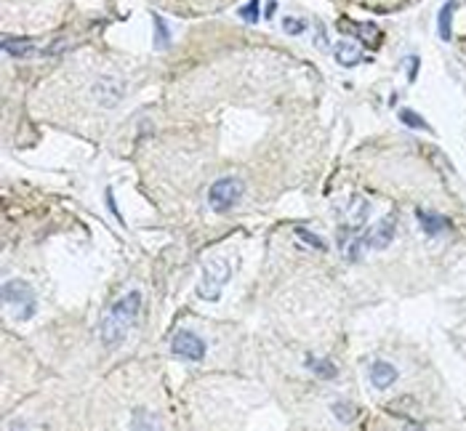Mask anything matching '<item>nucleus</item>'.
I'll list each match as a JSON object with an SVG mask.
<instances>
[{"label":"nucleus","mask_w":466,"mask_h":431,"mask_svg":"<svg viewBox=\"0 0 466 431\" xmlns=\"http://www.w3.org/2000/svg\"><path fill=\"white\" fill-rule=\"evenodd\" d=\"M139 311H142V293L139 290L125 293L112 309L107 311V317L102 320V344L107 349H118L125 341L128 330L139 317Z\"/></svg>","instance_id":"1"},{"label":"nucleus","mask_w":466,"mask_h":431,"mask_svg":"<svg viewBox=\"0 0 466 431\" xmlns=\"http://www.w3.org/2000/svg\"><path fill=\"white\" fill-rule=\"evenodd\" d=\"M232 277V267L226 258H213L203 267V274H200V283H198V296L203 301H219L224 285L229 283Z\"/></svg>","instance_id":"2"},{"label":"nucleus","mask_w":466,"mask_h":431,"mask_svg":"<svg viewBox=\"0 0 466 431\" xmlns=\"http://www.w3.org/2000/svg\"><path fill=\"white\" fill-rule=\"evenodd\" d=\"M3 301L16 309V317L19 320H29L35 309H38V301H35V290L32 285L25 283V280H8L3 285Z\"/></svg>","instance_id":"3"},{"label":"nucleus","mask_w":466,"mask_h":431,"mask_svg":"<svg viewBox=\"0 0 466 431\" xmlns=\"http://www.w3.org/2000/svg\"><path fill=\"white\" fill-rule=\"evenodd\" d=\"M242 181L240 178H219L208 192V205H211L213 213H226L229 208H235L242 197Z\"/></svg>","instance_id":"4"},{"label":"nucleus","mask_w":466,"mask_h":431,"mask_svg":"<svg viewBox=\"0 0 466 431\" xmlns=\"http://www.w3.org/2000/svg\"><path fill=\"white\" fill-rule=\"evenodd\" d=\"M171 351L181 360H189V362H200L205 357V341L189 330H179L171 341Z\"/></svg>","instance_id":"5"},{"label":"nucleus","mask_w":466,"mask_h":431,"mask_svg":"<svg viewBox=\"0 0 466 431\" xmlns=\"http://www.w3.org/2000/svg\"><path fill=\"white\" fill-rule=\"evenodd\" d=\"M93 99H96V104H102V107H115L123 101V96H125V80H120L115 75H107L102 80H96V85L91 88Z\"/></svg>","instance_id":"6"},{"label":"nucleus","mask_w":466,"mask_h":431,"mask_svg":"<svg viewBox=\"0 0 466 431\" xmlns=\"http://www.w3.org/2000/svg\"><path fill=\"white\" fill-rule=\"evenodd\" d=\"M395 232H397V218L392 213L386 216L384 221H378L368 234H362V243H365V248H371V250H384L395 240Z\"/></svg>","instance_id":"7"},{"label":"nucleus","mask_w":466,"mask_h":431,"mask_svg":"<svg viewBox=\"0 0 466 431\" xmlns=\"http://www.w3.org/2000/svg\"><path fill=\"white\" fill-rule=\"evenodd\" d=\"M341 29H346V32H355L359 41L365 43V45H371V48H376L378 43H381V32H378V27L376 24H349V19H341Z\"/></svg>","instance_id":"8"},{"label":"nucleus","mask_w":466,"mask_h":431,"mask_svg":"<svg viewBox=\"0 0 466 431\" xmlns=\"http://www.w3.org/2000/svg\"><path fill=\"white\" fill-rule=\"evenodd\" d=\"M395 381H397V370H395V365L373 362V367H371V383L376 386V389H389Z\"/></svg>","instance_id":"9"},{"label":"nucleus","mask_w":466,"mask_h":431,"mask_svg":"<svg viewBox=\"0 0 466 431\" xmlns=\"http://www.w3.org/2000/svg\"><path fill=\"white\" fill-rule=\"evenodd\" d=\"M416 218H418V224H421V229L426 234H432V237H437L442 232L448 229V221L442 218V216L432 213V211H416Z\"/></svg>","instance_id":"10"},{"label":"nucleus","mask_w":466,"mask_h":431,"mask_svg":"<svg viewBox=\"0 0 466 431\" xmlns=\"http://www.w3.org/2000/svg\"><path fill=\"white\" fill-rule=\"evenodd\" d=\"M336 59H338V64L341 67H355V64H359L362 62V48H359L357 43H338L336 45Z\"/></svg>","instance_id":"11"},{"label":"nucleus","mask_w":466,"mask_h":431,"mask_svg":"<svg viewBox=\"0 0 466 431\" xmlns=\"http://www.w3.org/2000/svg\"><path fill=\"white\" fill-rule=\"evenodd\" d=\"M35 45L38 43L32 41V38H3V51L11 56H29L32 51H35Z\"/></svg>","instance_id":"12"},{"label":"nucleus","mask_w":466,"mask_h":431,"mask_svg":"<svg viewBox=\"0 0 466 431\" xmlns=\"http://www.w3.org/2000/svg\"><path fill=\"white\" fill-rule=\"evenodd\" d=\"M306 367L317 378H325V381H328V378H336V373H338L336 362L325 360V357H306Z\"/></svg>","instance_id":"13"},{"label":"nucleus","mask_w":466,"mask_h":431,"mask_svg":"<svg viewBox=\"0 0 466 431\" xmlns=\"http://www.w3.org/2000/svg\"><path fill=\"white\" fill-rule=\"evenodd\" d=\"M365 218H368V200H359V197H355L352 205H349V216H346L349 229H359V227L365 224Z\"/></svg>","instance_id":"14"},{"label":"nucleus","mask_w":466,"mask_h":431,"mask_svg":"<svg viewBox=\"0 0 466 431\" xmlns=\"http://www.w3.org/2000/svg\"><path fill=\"white\" fill-rule=\"evenodd\" d=\"M333 416L338 418L341 423H352L357 418V407L352 402H346V400H338V402H333Z\"/></svg>","instance_id":"15"},{"label":"nucleus","mask_w":466,"mask_h":431,"mask_svg":"<svg viewBox=\"0 0 466 431\" xmlns=\"http://www.w3.org/2000/svg\"><path fill=\"white\" fill-rule=\"evenodd\" d=\"M453 11H455V3H445L442 11H439V38L448 43L451 41V19Z\"/></svg>","instance_id":"16"},{"label":"nucleus","mask_w":466,"mask_h":431,"mask_svg":"<svg viewBox=\"0 0 466 431\" xmlns=\"http://www.w3.org/2000/svg\"><path fill=\"white\" fill-rule=\"evenodd\" d=\"M399 120L405 122L408 128H413V131H429V122L421 115H416L413 109H399Z\"/></svg>","instance_id":"17"},{"label":"nucleus","mask_w":466,"mask_h":431,"mask_svg":"<svg viewBox=\"0 0 466 431\" xmlns=\"http://www.w3.org/2000/svg\"><path fill=\"white\" fill-rule=\"evenodd\" d=\"M293 234H296V237H299L301 243L309 245V248H315V250H325V243L320 240V237H317V234H315V232L306 229V227H296V232H293Z\"/></svg>","instance_id":"18"},{"label":"nucleus","mask_w":466,"mask_h":431,"mask_svg":"<svg viewBox=\"0 0 466 431\" xmlns=\"http://www.w3.org/2000/svg\"><path fill=\"white\" fill-rule=\"evenodd\" d=\"M152 19H155V41H158V48H165L168 41H171V35H168V29H165V24H163V19L158 14L152 16Z\"/></svg>","instance_id":"19"},{"label":"nucleus","mask_w":466,"mask_h":431,"mask_svg":"<svg viewBox=\"0 0 466 431\" xmlns=\"http://www.w3.org/2000/svg\"><path fill=\"white\" fill-rule=\"evenodd\" d=\"M282 29L288 32V35H301L306 29V24L301 22V19H293V16H288V19H282Z\"/></svg>","instance_id":"20"},{"label":"nucleus","mask_w":466,"mask_h":431,"mask_svg":"<svg viewBox=\"0 0 466 431\" xmlns=\"http://www.w3.org/2000/svg\"><path fill=\"white\" fill-rule=\"evenodd\" d=\"M240 16H242L245 22H259V0H251L248 6H242V8H240Z\"/></svg>","instance_id":"21"}]
</instances>
